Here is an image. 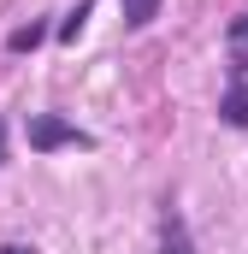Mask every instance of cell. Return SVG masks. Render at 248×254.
Returning a JSON list of instances; mask_svg holds the SVG:
<instances>
[{
	"mask_svg": "<svg viewBox=\"0 0 248 254\" xmlns=\"http://www.w3.org/2000/svg\"><path fill=\"white\" fill-rule=\"evenodd\" d=\"M231 54H237V71H248V12L231 24Z\"/></svg>",
	"mask_w": 248,
	"mask_h": 254,
	"instance_id": "obj_4",
	"label": "cell"
},
{
	"mask_svg": "<svg viewBox=\"0 0 248 254\" xmlns=\"http://www.w3.org/2000/svg\"><path fill=\"white\" fill-rule=\"evenodd\" d=\"M0 148H6V125H0Z\"/></svg>",
	"mask_w": 248,
	"mask_h": 254,
	"instance_id": "obj_9",
	"label": "cell"
},
{
	"mask_svg": "<svg viewBox=\"0 0 248 254\" xmlns=\"http://www.w3.org/2000/svg\"><path fill=\"white\" fill-rule=\"evenodd\" d=\"M219 113H225V125H248V71H237V77H231V89H225Z\"/></svg>",
	"mask_w": 248,
	"mask_h": 254,
	"instance_id": "obj_2",
	"label": "cell"
},
{
	"mask_svg": "<svg viewBox=\"0 0 248 254\" xmlns=\"http://www.w3.org/2000/svg\"><path fill=\"white\" fill-rule=\"evenodd\" d=\"M119 6H124V24H136V30L160 18V0H119Z\"/></svg>",
	"mask_w": 248,
	"mask_h": 254,
	"instance_id": "obj_3",
	"label": "cell"
},
{
	"mask_svg": "<svg viewBox=\"0 0 248 254\" xmlns=\"http://www.w3.org/2000/svg\"><path fill=\"white\" fill-rule=\"evenodd\" d=\"M83 18H89V0H83V6H77V12H71V18L60 24V36H65V42H77V30H83Z\"/></svg>",
	"mask_w": 248,
	"mask_h": 254,
	"instance_id": "obj_7",
	"label": "cell"
},
{
	"mask_svg": "<svg viewBox=\"0 0 248 254\" xmlns=\"http://www.w3.org/2000/svg\"><path fill=\"white\" fill-rule=\"evenodd\" d=\"M0 254H36V249H24V243H12V249H0Z\"/></svg>",
	"mask_w": 248,
	"mask_h": 254,
	"instance_id": "obj_8",
	"label": "cell"
},
{
	"mask_svg": "<svg viewBox=\"0 0 248 254\" xmlns=\"http://www.w3.org/2000/svg\"><path fill=\"white\" fill-rule=\"evenodd\" d=\"M65 142L89 148V136L77 125H65V119H30V148H65Z\"/></svg>",
	"mask_w": 248,
	"mask_h": 254,
	"instance_id": "obj_1",
	"label": "cell"
},
{
	"mask_svg": "<svg viewBox=\"0 0 248 254\" xmlns=\"http://www.w3.org/2000/svg\"><path fill=\"white\" fill-rule=\"evenodd\" d=\"M42 36H48L42 24H24V30H12V54H30V48H36Z\"/></svg>",
	"mask_w": 248,
	"mask_h": 254,
	"instance_id": "obj_5",
	"label": "cell"
},
{
	"mask_svg": "<svg viewBox=\"0 0 248 254\" xmlns=\"http://www.w3.org/2000/svg\"><path fill=\"white\" fill-rule=\"evenodd\" d=\"M166 254H189V237H184V219H166Z\"/></svg>",
	"mask_w": 248,
	"mask_h": 254,
	"instance_id": "obj_6",
	"label": "cell"
}]
</instances>
